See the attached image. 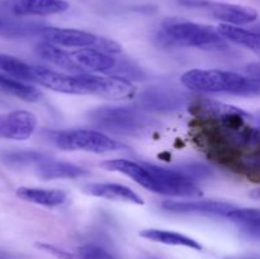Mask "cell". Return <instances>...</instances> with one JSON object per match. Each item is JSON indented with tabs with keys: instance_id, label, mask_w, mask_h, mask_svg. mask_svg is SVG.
Segmentation results:
<instances>
[{
	"instance_id": "1",
	"label": "cell",
	"mask_w": 260,
	"mask_h": 259,
	"mask_svg": "<svg viewBox=\"0 0 260 259\" xmlns=\"http://www.w3.org/2000/svg\"><path fill=\"white\" fill-rule=\"evenodd\" d=\"M180 80L185 88L201 93H222L240 96L260 95V81L233 71L194 69L183 74Z\"/></svg>"
},
{
	"instance_id": "2",
	"label": "cell",
	"mask_w": 260,
	"mask_h": 259,
	"mask_svg": "<svg viewBox=\"0 0 260 259\" xmlns=\"http://www.w3.org/2000/svg\"><path fill=\"white\" fill-rule=\"evenodd\" d=\"M96 127L117 135L144 136L157 127L146 109L127 106H104L88 113Z\"/></svg>"
},
{
	"instance_id": "3",
	"label": "cell",
	"mask_w": 260,
	"mask_h": 259,
	"mask_svg": "<svg viewBox=\"0 0 260 259\" xmlns=\"http://www.w3.org/2000/svg\"><path fill=\"white\" fill-rule=\"evenodd\" d=\"M162 40L185 47L201 50H222L228 47L222 36L210 25L193 22H170L162 30Z\"/></svg>"
},
{
	"instance_id": "4",
	"label": "cell",
	"mask_w": 260,
	"mask_h": 259,
	"mask_svg": "<svg viewBox=\"0 0 260 259\" xmlns=\"http://www.w3.org/2000/svg\"><path fill=\"white\" fill-rule=\"evenodd\" d=\"M47 137L56 147L61 150H81V151L104 154L126 149L123 144L112 140L101 131L94 130H65L47 132Z\"/></svg>"
},
{
	"instance_id": "5",
	"label": "cell",
	"mask_w": 260,
	"mask_h": 259,
	"mask_svg": "<svg viewBox=\"0 0 260 259\" xmlns=\"http://www.w3.org/2000/svg\"><path fill=\"white\" fill-rule=\"evenodd\" d=\"M144 165L154 178L155 193L174 197H201L203 195L197 183L184 174L179 168L167 169L149 163H144Z\"/></svg>"
},
{
	"instance_id": "6",
	"label": "cell",
	"mask_w": 260,
	"mask_h": 259,
	"mask_svg": "<svg viewBox=\"0 0 260 259\" xmlns=\"http://www.w3.org/2000/svg\"><path fill=\"white\" fill-rule=\"evenodd\" d=\"M84 93L112 101L132 99L136 94V88L128 79L119 76H98L93 74H80Z\"/></svg>"
},
{
	"instance_id": "7",
	"label": "cell",
	"mask_w": 260,
	"mask_h": 259,
	"mask_svg": "<svg viewBox=\"0 0 260 259\" xmlns=\"http://www.w3.org/2000/svg\"><path fill=\"white\" fill-rule=\"evenodd\" d=\"M37 35L42 41L50 42L58 47L68 48H96L99 50L103 43L104 37L73 28H56V27H40Z\"/></svg>"
},
{
	"instance_id": "8",
	"label": "cell",
	"mask_w": 260,
	"mask_h": 259,
	"mask_svg": "<svg viewBox=\"0 0 260 259\" xmlns=\"http://www.w3.org/2000/svg\"><path fill=\"white\" fill-rule=\"evenodd\" d=\"M190 7H197L210 13L213 18L223 22V24L245 25L258 19V12L253 8L220 2H184Z\"/></svg>"
},
{
	"instance_id": "9",
	"label": "cell",
	"mask_w": 260,
	"mask_h": 259,
	"mask_svg": "<svg viewBox=\"0 0 260 259\" xmlns=\"http://www.w3.org/2000/svg\"><path fill=\"white\" fill-rule=\"evenodd\" d=\"M37 117L28 111L0 113V139L23 141L35 134Z\"/></svg>"
},
{
	"instance_id": "10",
	"label": "cell",
	"mask_w": 260,
	"mask_h": 259,
	"mask_svg": "<svg viewBox=\"0 0 260 259\" xmlns=\"http://www.w3.org/2000/svg\"><path fill=\"white\" fill-rule=\"evenodd\" d=\"M32 81L60 93L84 95L83 84L79 74L68 75L43 66H32Z\"/></svg>"
},
{
	"instance_id": "11",
	"label": "cell",
	"mask_w": 260,
	"mask_h": 259,
	"mask_svg": "<svg viewBox=\"0 0 260 259\" xmlns=\"http://www.w3.org/2000/svg\"><path fill=\"white\" fill-rule=\"evenodd\" d=\"M5 8L17 17H43L69 9L66 0H5Z\"/></svg>"
},
{
	"instance_id": "12",
	"label": "cell",
	"mask_w": 260,
	"mask_h": 259,
	"mask_svg": "<svg viewBox=\"0 0 260 259\" xmlns=\"http://www.w3.org/2000/svg\"><path fill=\"white\" fill-rule=\"evenodd\" d=\"M162 208L174 213H196V215L228 217L236 206L222 201H165Z\"/></svg>"
},
{
	"instance_id": "13",
	"label": "cell",
	"mask_w": 260,
	"mask_h": 259,
	"mask_svg": "<svg viewBox=\"0 0 260 259\" xmlns=\"http://www.w3.org/2000/svg\"><path fill=\"white\" fill-rule=\"evenodd\" d=\"M184 96L174 89L149 88L140 95V104L146 111L174 112L184 106Z\"/></svg>"
},
{
	"instance_id": "14",
	"label": "cell",
	"mask_w": 260,
	"mask_h": 259,
	"mask_svg": "<svg viewBox=\"0 0 260 259\" xmlns=\"http://www.w3.org/2000/svg\"><path fill=\"white\" fill-rule=\"evenodd\" d=\"M71 53L84 73H114L119 63L111 53H106L96 48H78Z\"/></svg>"
},
{
	"instance_id": "15",
	"label": "cell",
	"mask_w": 260,
	"mask_h": 259,
	"mask_svg": "<svg viewBox=\"0 0 260 259\" xmlns=\"http://www.w3.org/2000/svg\"><path fill=\"white\" fill-rule=\"evenodd\" d=\"M102 167L106 168L107 170L122 173V174L134 179L135 182L139 183L144 188L154 192V178H152L151 173L147 170V168L144 164H139V163L126 159H113L104 161Z\"/></svg>"
},
{
	"instance_id": "16",
	"label": "cell",
	"mask_w": 260,
	"mask_h": 259,
	"mask_svg": "<svg viewBox=\"0 0 260 259\" xmlns=\"http://www.w3.org/2000/svg\"><path fill=\"white\" fill-rule=\"evenodd\" d=\"M36 52L42 60L57 66L58 69H62V70L69 71V73L75 74V75L76 74H84L83 69L78 65L73 53L65 51L63 48L58 47V46L46 42V41H41L37 47H36Z\"/></svg>"
},
{
	"instance_id": "17",
	"label": "cell",
	"mask_w": 260,
	"mask_h": 259,
	"mask_svg": "<svg viewBox=\"0 0 260 259\" xmlns=\"http://www.w3.org/2000/svg\"><path fill=\"white\" fill-rule=\"evenodd\" d=\"M88 195L94 196V197L106 198L111 201H124V202L136 203V205H142L144 201L137 193H135L131 188L122 184H116V183H91L84 187Z\"/></svg>"
},
{
	"instance_id": "18",
	"label": "cell",
	"mask_w": 260,
	"mask_h": 259,
	"mask_svg": "<svg viewBox=\"0 0 260 259\" xmlns=\"http://www.w3.org/2000/svg\"><path fill=\"white\" fill-rule=\"evenodd\" d=\"M37 174L41 179H75L88 175V172L75 164L65 161H55V160H46L36 167Z\"/></svg>"
},
{
	"instance_id": "19",
	"label": "cell",
	"mask_w": 260,
	"mask_h": 259,
	"mask_svg": "<svg viewBox=\"0 0 260 259\" xmlns=\"http://www.w3.org/2000/svg\"><path fill=\"white\" fill-rule=\"evenodd\" d=\"M17 196L23 201L46 206V207H56V206L62 205L68 198V195L63 190L33 187H19L17 189Z\"/></svg>"
},
{
	"instance_id": "20",
	"label": "cell",
	"mask_w": 260,
	"mask_h": 259,
	"mask_svg": "<svg viewBox=\"0 0 260 259\" xmlns=\"http://www.w3.org/2000/svg\"><path fill=\"white\" fill-rule=\"evenodd\" d=\"M226 218L235 223L244 235L260 241V208L236 207Z\"/></svg>"
},
{
	"instance_id": "21",
	"label": "cell",
	"mask_w": 260,
	"mask_h": 259,
	"mask_svg": "<svg viewBox=\"0 0 260 259\" xmlns=\"http://www.w3.org/2000/svg\"><path fill=\"white\" fill-rule=\"evenodd\" d=\"M217 30L223 38L233 41L236 45L246 47L260 57V35H258L256 32L230 24L218 25Z\"/></svg>"
},
{
	"instance_id": "22",
	"label": "cell",
	"mask_w": 260,
	"mask_h": 259,
	"mask_svg": "<svg viewBox=\"0 0 260 259\" xmlns=\"http://www.w3.org/2000/svg\"><path fill=\"white\" fill-rule=\"evenodd\" d=\"M140 236L147 240L156 241V243L167 244V245L185 246V248L194 249V250H202V245L194 239L189 238L183 234L174 233V231L159 230V229H146L140 233Z\"/></svg>"
},
{
	"instance_id": "23",
	"label": "cell",
	"mask_w": 260,
	"mask_h": 259,
	"mask_svg": "<svg viewBox=\"0 0 260 259\" xmlns=\"http://www.w3.org/2000/svg\"><path fill=\"white\" fill-rule=\"evenodd\" d=\"M0 90L27 102H36L41 98V93L35 86L3 74H0Z\"/></svg>"
},
{
	"instance_id": "24",
	"label": "cell",
	"mask_w": 260,
	"mask_h": 259,
	"mask_svg": "<svg viewBox=\"0 0 260 259\" xmlns=\"http://www.w3.org/2000/svg\"><path fill=\"white\" fill-rule=\"evenodd\" d=\"M3 163L12 168L37 167L41 163L48 160L47 155L38 151H14L5 152L2 156Z\"/></svg>"
},
{
	"instance_id": "25",
	"label": "cell",
	"mask_w": 260,
	"mask_h": 259,
	"mask_svg": "<svg viewBox=\"0 0 260 259\" xmlns=\"http://www.w3.org/2000/svg\"><path fill=\"white\" fill-rule=\"evenodd\" d=\"M76 259H116L111 253L95 244H85L76 249Z\"/></svg>"
},
{
	"instance_id": "26",
	"label": "cell",
	"mask_w": 260,
	"mask_h": 259,
	"mask_svg": "<svg viewBox=\"0 0 260 259\" xmlns=\"http://www.w3.org/2000/svg\"><path fill=\"white\" fill-rule=\"evenodd\" d=\"M179 169L182 170L184 174H187L190 179L194 180L196 183H197V180L206 179V178H208L212 175V172H211L210 168L206 167V165H203V164H196V163L194 164L182 165Z\"/></svg>"
},
{
	"instance_id": "27",
	"label": "cell",
	"mask_w": 260,
	"mask_h": 259,
	"mask_svg": "<svg viewBox=\"0 0 260 259\" xmlns=\"http://www.w3.org/2000/svg\"><path fill=\"white\" fill-rule=\"evenodd\" d=\"M38 249L41 250L46 251V253H50L52 255H55L56 258L58 259H76L75 253H70V251H66L63 249H60L58 246L51 245V244H46V243H37L36 244Z\"/></svg>"
},
{
	"instance_id": "28",
	"label": "cell",
	"mask_w": 260,
	"mask_h": 259,
	"mask_svg": "<svg viewBox=\"0 0 260 259\" xmlns=\"http://www.w3.org/2000/svg\"><path fill=\"white\" fill-rule=\"evenodd\" d=\"M245 73L249 78L260 81V62H250L245 66Z\"/></svg>"
},
{
	"instance_id": "29",
	"label": "cell",
	"mask_w": 260,
	"mask_h": 259,
	"mask_svg": "<svg viewBox=\"0 0 260 259\" xmlns=\"http://www.w3.org/2000/svg\"><path fill=\"white\" fill-rule=\"evenodd\" d=\"M251 196H253L254 198H259V200H260V189L254 190V192L251 193Z\"/></svg>"
},
{
	"instance_id": "30",
	"label": "cell",
	"mask_w": 260,
	"mask_h": 259,
	"mask_svg": "<svg viewBox=\"0 0 260 259\" xmlns=\"http://www.w3.org/2000/svg\"><path fill=\"white\" fill-rule=\"evenodd\" d=\"M254 161H255L256 164H258L259 167H260V152H258V154H256L255 156H254Z\"/></svg>"
},
{
	"instance_id": "31",
	"label": "cell",
	"mask_w": 260,
	"mask_h": 259,
	"mask_svg": "<svg viewBox=\"0 0 260 259\" xmlns=\"http://www.w3.org/2000/svg\"><path fill=\"white\" fill-rule=\"evenodd\" d=\"M254 118H255V121L258 122V123L260 124V111L256 112V113L254 114Z\"/></svg>"
},
{
	"instance_id": "32",
	"label": "cell",
	"mask_w": 260,
	"mask_h": 259,
	"mask_svg": "<svg viewBox=\"0 0 260 259\" xmlns=\"http://www.w3.org/2000/svg\"><path fill=\"white\" fill-rule=\"evenodd\" d=\"M253 30H254V32L258 33V35H260V23H259V24H256L255 27L253 28Z\"/></svg>"
},
{
	"instance_id": "33",
	"label": "cell",
	"mask_w": 260,
	"mask_h": 259,
	"mask_svg": "<svg viewBox=\"0 0 260 259\" xmlns=\"http://www.w3.org/2000/svg\"><path fill=\"white\" fill-rule=\"evenodd\" d=\"M4 24H5V23L3 22V19H2V18H0V30L3 29V27H4Z\"/></svg>"
},
{
	"instance_id": "34",
	"label": "cell",
	"mask_w": 260,
	"mask_h": 259,
	"mask_svg": "<svg viewBox=\"0 0 260 259\" xmlns=\"http://www.w3.org/2000/svg\"><path fill=\"white\" fill-rule=\"evenodd\" d=\"M255 259H256V258H255Z\"/></svg>"
}]
</instances>
